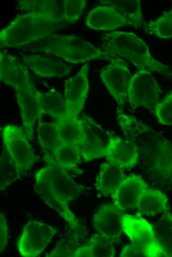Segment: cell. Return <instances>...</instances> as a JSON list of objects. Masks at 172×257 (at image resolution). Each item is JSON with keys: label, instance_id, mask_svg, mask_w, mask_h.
<instances>
[{"label": "cell", "instance_id": "cell-24", "mask_svg": "<svg viewBox=\"0 0 172 257\" xmlns=\"http://www.w3.org/2000/svg\"><path fill=\"white\" fill-rule=\"evenodd\" d=\"M137 208L142 214L147 215L169 212L168 198L160 190L148 187L142 195Z\"/></svg>", "mask_w": 172, "mask_h": 257}, {"label": "cell", "instance_id": "cell-27", "mask_svg": "<svg viewBox=\"0 0 172 257\" xmlns=\"http://www.w3.org/2000/svg\"><path fill=\"white\" fill-rule=\"evenodd\" d=\"M43 114L49 115L57 120L65 116V101L62 95L54 89L36 93Z\"/></svg>", "mask_w": 172, "mask_h": 257}, {"label": "cell", "instance_id": "cell-13", "mask_svg": "<svg viewBox=\"0 0 172 257\" xmlns=\"http://www.w3.org/2000/svg\"><path fill=\"white\" fill-rule=\"evenodd\" d=\"M25 64L6 51H0V80L14 89L25 90L36 94L38 91L32 82Z\"/></svg>", "mask_w": 172, "mask_h": 257}, {"label": "cell", "instance_id": "cell-9", "mask_svg": "<svg viewBox=\"0 0 172 257\" xmlns=\"http://www.w3.org/2000/svg\"><path fill=\"white\" fill-rule=\"evenodd\" d=\"M81 124L80 147L85 162L105 157L110 132L106 131L85 113L80 118Z\"/></svg>", "mask_w": 172, "mask_h": 257}, {"label": "cell", "instance_id": "cell-28", "mask_svg": "<svg viewBox=\"0 0 172 257\" xmlns=\"http://www.w3.org/2000/svg\"><path fill=\"white\" fill-rule=\"evenodd\" d=\"M153 227L162 257H172V215L163 213Z\"/></svg>", "mask_w": 172, "mask_h": 257}, {"label": "cell", "instance_id": "cell-26", "mask_svg": "<svg viewBox=\"0 0 172 257\" xmlns=\"http://www.w3.org/2000/svg\"><path fill=\"white\" fill-rule=\"evenodd\" d=\"M102 5L114 7L122 14L135 30L141 29L143 25L144 19L141 8L140 0H101Z\"/></svg>", "mask_w": 172, "mask_h": 257}, {"label": "cell", "instance_id": "cell-33", "mask_svg": "<svg viewBox=\"0 0 172 257\" xmlns=\"http://www.w3.org/2000/svg\"><path fill=\"white\" fill-rule=\"evenodd\" d=\"M18 1L20 9L27 13L53 14V0H20Z\"/></svg>", "mask_w": 172, "mask_h": 257}, {"label": "cell", "instance_id": "cell-31", "mask_svg": "<svg viewBox=\"0 0 172 257\" xmlns=\"http://www.w3.org/2000/svg\"><path fill=\"white\" fill-rule=\"evenodd\" d=\"M15 165L5 148L0 158V190L3 191L19 176Z\"/></svg>", "mask_w": 172, "mask_h": 257}, {"label": "cell", "instance_id": "cell-25", "mask_svg": "<svg viewBox=\"0 0 172 257\" xmlns=\"http://www.w3.org/2000/svg\"><path fill=\"white\" fill-rule=\"evenodd\" d=\"M37 130L38 141L43 154V160L47 164L51 160L55 150L63 142L53 122L39 123Z\"/></svg>", "mask_w": 172, "mask_h": 257}, {"label": "cell", "instance_id": "cell-3", "mask_svg": "<svg viewBox=\"0 0 172 257\" xmlns=\"http://www.w3.org/2000/svg\"><path fill=\"white\" fill-rule=\"evenodd\" d=\"M52 13L18 16L0 32V47H20L43 40L63 28Z\"/></svg>", "mask_w": 172, "mask_h": 257}, {"label": "cell", "instance_id": "cell-32", "mask_svg": "<svg viewBox=\"0 0 172 257\" xmlns=\"http://www.w3.org/2000/svg\"><path fill=\"white\" fill-rule=\"evenodd\" d=\"M87 3L86 0H63L64 23L74 24L77 22Z\"/></svg>", "mask_w": 172, "mask_h": 257}, {"label": "cell", "instance_id": "cell-23", "mask_svg": "<svg viewBox=\"0 0 172 257\" xmlns=\"http://www.w3.org/2000/svg\"><path fill=\"white\" fill-rule=\"evenodd\" d=\"M113 243L99 233L93 234L88 243L75 249L72 257H113Z\"/></svg>", "mask_w": 172, "mask_h": 257}, {"label": "cell", "instance_id": "cell-15", "mask_svg": "<svg viewBox=\"0 0 172 257\" xmlns=\"http://www.w3.org/2000/svg\"><path fill=\"white\" fill-rule=\"evenodd\" d=\"M149 187L139 175L130 174L125 176L112 196L114 204L123 211L137 208L145 190Z\"/></svg>", "mask_w": 172, "mask_h": 257}, {"label": "cell", "instance_id": "cell-4", "mask_svg": "<svg viewBox=\"0 0 172 257\" xmlns=\"http://www.w3.org/2000/svg\"><path fill=\"white\" fill-rule=\"evenodd\" d=\"M27 49L33 52L55 55L67 62L76 64L96 59L109 61L115 57L106 54L99 47H96L88 42L74 35L53 34L30 44Z\"/></svg>", "mask_w": 172, "mask_h": 257}, {"label": "cell", "instance_id": "cell-17", "mask_svg": "<svg viewBox=\"0 0 172 257\" xmlns=\"http://www.w3.org/2000/svg\"><path fill=\"white\" fill-rule=\"evenodd\" d=\"M105 157L108 162L123 169H130L139 161L138 152L134 143L128 139H122L111 133Z\"/></svg>", "mask_w": 172, "mask_h": 257}, {"label": "cell", "instance_id": "cell-21", "mask_svg": "<svg viewBox=\"0 0 172 257\" xmlns=\"http://www.w3.org/2000/svg\"><path fill=\"white\" fill-rule=\"evenodd\" d=\"M124 169L109 162L101 164L95 187L104 196H112L124 178Z\"/></svg>", "mask_w": 172, "mask_h": 257}, {"label": "cell", "instance_id": "cell-35", "mask_svg": "<svg viewBox=\"0 0 172 257\" xmlns=\"http://www.w3.org/2000/svg\"><path fill=\"white\" fill-rule=\"evenodd\" d=\"M8 243L7 223L4 214L0 213V251L3 252Z\"/></svg>", "mask_w": 172, "mask_h": 257}, {"label": "cell", "instance_id": "cell-14", "mask_svg": "<svg viewBox=\"0 0 172 257\" xmlns=\"http://www.w3.org/2000/svg\"><path fill=\"white\" fill-rule=\"evenodd\" d=\"M123 211L114 204L101 205L93 215L92 222L98 233L114 243H118L123 232Z\"/></svg>", "mask_w": 172, "mask_h": 257}, {"label": "cell", "instance_id": "cell-18", "mask_svg": "<svg viewBox=\"0 0 172 257\" xmlns=\"http://www.w3.org/2000/svg\"><path fill=\"white\" fill-rule=\"evenodd\" d=\"M25 66L42 77H62L69 74L71 68L50 54H31L22 56Z\"/></svg>", "mask_w": 172, "mask_h": 257}, {"label": "cell", "instance_id": "cell-7", "mask_svg": "<svg viewBox=\"0 0 172 257\" xmlns=\"http://www.w3.org/2000/svg\"><path fill=\"white\" fill-rule=\"evenodd\" d=\"M162 90L151 71L147 69L138 70L130 79L128 97L131 108L139 107L152 109L159 102Z\"/></svg>", "mask_w": 172, "mask_h": 257}, {"label": "cell", "instance_id": "cell-34", "mask_svg": "<svg viewBox=\"0 0 172 257\" xmlns=\"http://www.w3.org/2000/svg\"><path fill=\"white\" fill-rule=\"evenodd\" d=\"M155 114L160 124L172 125V91L168 93L157 104L155 107Z\"/></svg>", "mask_w": 172, "mask_h": 257}, {"label": "cell", "instance_id": "cell-6", "mask_svg": "<svg viewBox=\"0 0 172 257\" xmlns=\"http://www.w3.org/2000/svg\"><path fill=\"white\" fill-rule=\"evenodd\" d=\"M123 232L129 238L131 245L142 251L146 257H162L154 227L138 215L124 214Z\"/></svg>", "mask_w": 172, "mask_h": 257}, {"label": "cell", "instance_id": "cell-20", "mask_svg": "<svg viewBox=\"0 0 172 257\" xmlns=\"http://www.w3.org/2000/svg\"><path fill=\"white\" fill-rule=\"evenodd\" d=\"M20 108L24 128L29 140H32L36 121L43 115L36 94L25 90L15 89Z\"/></svg>", "mask_w": 172, "mask_h": 257}, {"label": "cell", "instance_id": "cell-16", "mask_svg": "<svg viewBox=\"0 0 172 257\" xmlns=\"http://www.w3.org/2000/svg\"><path fill=\"white\" fill-rule=\"evenodd\" d=\"M34 189L43 201L56 211L67 222L70 228L79 235L81 225L78 219L71 211L68 203L57 194L42 178L35 175Z\"/></svg>", "mask_w": 172, "mask_h": 257}, {"label": "cell", "instance_id": "cell-11", "mask_svg": "<svg viewBox=\"0 0 172 257\" xmlns=\"http://www.w3.org/2000/svg\"><path fill=\"white\" fill-rule=\"evenodd\" d=\"M35 175L43 179L68 203L79 197L86 188L78 184L70 173L55 164H47Z\"/></svg>", "mask_w": 172, "mask_h": 257}, {"label": "cell", "instance_id": "cell-10", "mask_svg": "<svg viewBox=\"0 0 172 257\" xmlns=\"http://www.w3.org/2000/svg\"><path fill=\"white\" fill-rule=\"evenodd\" d=\"M100 77L118 105V111H123L131 77L128 64L121 57H115L101 70Z\"/></svg>", "mask_w": 172, "mask_h": 257}, {"label": "cell", "instance_id": "cell-29", "mask_svg": "<svg viewBox=\"0 0 172 257\" xmlns=\"http://www.w3.org/2000/svg\"><path fill=\"white\" fill-rule=\"evenodd\" d=\"M59 136L63 142L80 145L81 124L80 118L68 119L65 116L53 122Z\"/></svg>", "mask_w": 172, "mask_h": 257}, {"label": "cell", "instance_id": "cell-2", "mask_svg": "<svg viewBox=\"0 0 172 257\" xmlns=\"http://www.w3.org/2000/svg\"><path fill=\"white\" fill-rule=\"evenodd\" d=\"M99 47L106 54L129 60L138 70L147 69L163 76L171 74L170 67L155 60L144 42L133 33L115 31L101 37Z\"/></svg>", "mask_w": 172, "mask_h": 257}, {"label": "cell", "instance_id": "cell-12", "mask_svg": "<svg viewBox=\"0 0 172 257\" xmlns=\"http://www.w3.org/2000/svg\"><path fill=\"white\" fill-rule=\"evenodd\" d=\"M88 63H85L76 75L65 83V116L68 119L80 118L88 92Z\"/></svg>", "mask_w": 172, "mask_h": 257}, {"label": "cell", "instance_id": "cell-36", "mask_svg": "<svg viewBox=\"0 0 172 257\" xmlns=\"http://www.w3.org/2000/svg\"><path fill=\"white\" fill-rule=\"evenodd\" d=\"M66 246L60 244L50 253L47 254L46 257H72L74 250L67 249Z\"/></svg>", "mask_w": 172, "mask_h": 257}, {"label": "cell", "instance_id": "cell-5", "mask_svg": "<svg viewBox=\"0 0 172 257\" xmlns=\"http://www.w3.org/2000/svg\"><path fill=\"white\" fill-rule=\"evenodd\" d=\"M6 151L14 163L19 175L31 169L37 160L26 131L19 126L7 125L1 129Z\"/></svg>", "mask_w": 172, "mask_h": 257}, {"label": "cell", "instance_id": "cell-19", "mask_svg": "<svg viewBox=\"0 0 172 257\" xmlns=\"http://www.w3.org/2000/svg\"><path fill=\"white\" fill-rule=\"evenodd\" d=\"M86 24L88 28L98 31H112L130 22L114 7L108 5H98L88 13Z\"/></svg>", "mask_w": 172, "mask_h": 257}, {"label": "cell", "instance_id": "cell-30", "mask_svg": "<svg viewBox=\"0 0 172 257\" xmlns=\"http://www.w3.org/2000/svg\"><path fill=\"white\" fill-rule=\"evenodd\" d=\"M146 33L160 39L172 38V8L158 19L151 21L145 27Z\"/></svg>", "mask_w": 172, "mask_h": 257}, {"label": "cell", "instance_id": "cell-8", "mask_svg": "<svg viewBox=\"0 0 172 257\" xmlns=\"http://www.w3.org/2000/svg\"><path fill=\"white\" fill-rule=\"evenodd\" d=\"M56 232L57 229L52 226L37 220H29L24 225L18 239L17 249L22 256H39Z\"/></svg>", "mask_w": 172, "mask_h": 257}, {"label": "cell", "instance_id": "cell-22", "mask_svg": "<svg viewBox=\"0 0 172 257\" xmlns=\"http://www.w3.org/2000/svg\"><path fill=\"white\" fill-rule=\"evenodd\" d=\"M83 160L80 145L62 142L55 150L47 164H55L69 173L77 175L83 172L79 165Z\"/></svg>", "mask_w": 172, "mask_h": 257}, {"label": "cell", "instance_id": "cell-1", "mask_svg": "<svg viewBox=\"0 0 172 257\" xmlns=\"http://www.w3.org/2000/svg\"><path fill=\"white\" fill-rule=\"evenodd\" d=\"M117 122L126 137L132 142L139 161L156 185L161 188L172 185V143L132 115L117 112Z\"/></svg>", "mask_w": 172, "mask_h": 257}]
</instances>
